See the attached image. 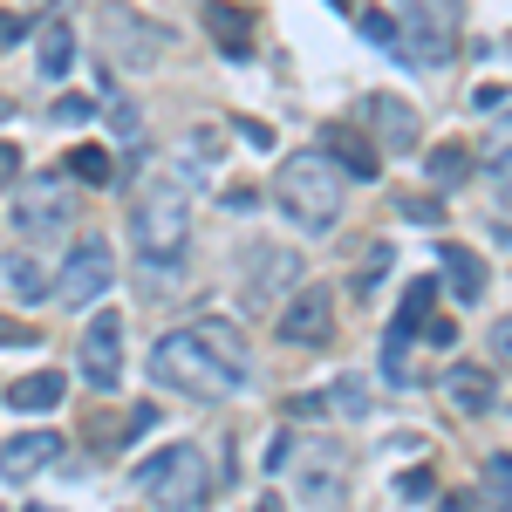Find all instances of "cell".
Returning a JSON list of instances; mask_svg holds the SVG:
<instances>
[{"instance_id": "cell-15", "label": "cell", "mask_w": 512, "mask_h": 512, "mask_svg": "<svg viewBox=\"0 0 512 512\" xmlns=\"http://www.w3.org/2000/svg\"><path fill=\"white\" fill-rule=\"evenodd\" d=\"M287 280H294V253H287V246H260V253H253V274H246V301H253V308L274 301Z\"/></svg>"}, {"instance_id": "cell-21", "label": "cell", "mask_w": 512, "mask_h": 512, "mask_svg": "<svg viewBox=\"0 0 512 512\" xmlns=\"http://www.w3.org/2000/svg\"><path fill=\"white\" fill-rule=\"evenodd\" d=\"M69 62H76V28L69 21H48L41 28V76H69Z\"/></svg>"}, {"instance_id": "cell-38", "label": "cell", "mask_w": 512, "mask_h": 512, "mask_svg": "<svg viewBox=\"0 0 512 512\" xmlns=\"http://www.w3.org/2000/svg\"><path fill=\"white\" fill-rule=\"evenodd\" d=\"M444 512H472V506H465V499H444Z\"/></svg>"}, {"instance_id": "cell-35", "label": "cell", "mask_w": 512, "mask_h": 512, "mask_svg": "<svg viewBox=\"0 0 512 512\" xmlns=\"http://www.w3.org/2000/svg\"><path fill=\"white\" fill-rule=\"evenodd\" d=\"M403 219H424V226H431V219H437V198H403Z\"/></svg>"}, {"instance_id": "cell-13", "label": "cell", "mask_w": 512, "mask_h": 512, "mask_svg": "<svg viewBox=\"0 0 512 512\" xmlns=\"http://www.w3.org/2000/svg\"><path fill=\"white\" fill-rule=\"evenodd\" d=\"M198 21H205V35L219 41L226 55H253V14H246V7H233V0H205Z\"/></svg>"}, {"instance_id": "cell-39", "label": "cell", "mask_w": 512, "mask_h": 512, "mask_svg": "<svg viewBox=\"0 0 512 512\" xmlns=\"http://www.w3.org/2000/svg\"><path fill=\"white\" fill-rule=\"evenodd\" d=\"M260 512H287V506H280V499H260Z\"/></svg>"}, {"instance_id": "cell-19", "label": "cell", "mask_w": 512, "mask_h": 512, "mask_svg": "<svg viewBox=\"0 0 512 512\" xmlns=\"http://www.w3.org/2000/svg\"><path fill=\"white\" fill-rule=\"evenodd\" d=\"M328 158L342 164V178H362V185H369V178L383 171V164H376V151H369V144H362L355 130H335V137H328Z\"/></svg>"}, {"instance_id": "cell-18", "label": "cell", "mask_w": 512, "mask_h": 512, "mask_svg": "<svg viewBox=\"0 0 512 512\" xmlns=\"http://www.w3.org/2000/svg\"><path fill=\"white\" fill-rule=\"evenodd\" d=\"M192 335H198V342H205L212 355H219L233 376H246V335H239L233 321H192Z\"/></svg>"}, {"instance_id": "cell-32", "label": "cell", "mask_w": 512, "mask_h": 512, "mask_svg": "<svg viewBox=\"0 0 512 512\" xmlns=\"http://www.w3.org/2000/svg\"><path fill=\"white\" fill-rule=\"evenodd\" d=\"M21 35H28V14H7V7H0V48L21 41Z\"/></svg>"}, {"instance_id": "cell-22", "label": "cell", "mask_w": 512, "mask_h": 512, "mask_svg": "<svg viewBox=\"0 0 512 512\" xmlns=\"http://www.w3.org/2000/svg\"><path fill=\"white\" fill-rule=\"evenodd\" d=\"M485 164H492V185H499V198L512 205V117H499L492 130H485Z\"/></svg>"}, {"instance_id": "cell-2", "label": "cell", "mask_w": 512, "mask_h": 512, "mask_svg": "<svg viewBox=\"0 0 512 512\" xmlns=\"http://www.w3.org/2000/svg\"><path fill=\"white\" fill-rule=\"evenodd\" d=\"M192 239V198L178 178H144L137 185V205H130V246L151 260V267H171Z\"/></svg>"}, {"instance_id": "cell-9", "label": "cell", "mask_w": 512, "mask_h": 512, "mask_svg": "<svg viewBox=\"0 0 512 512\" xmlns=\"http://www.w3.org/2000/svg\"><path fill=\"white\" fill-rule=\"evenodd\" d=\"M431 301H437V280H410V287H403V308H396L390 335H383V369H390L396 383H410V342L424 335Z\"/></svg>"}, {"instance_id": "cell-4", "label": "cell", "mask_w": 512, "mask_h": 512, "mask_svg": "<svg viewBox=\"0 0 512 512\" xmlns=\"http://www.w3.org/2000/svg\"><path fill=\"white\" fill-rule=\"evenodd\" d=\"M458 21L465 0H396V41L410 48L417 69H444L458 55Z\"/></svg>"}, {"instance_id": "cell-41", "label": "cell", "mask_w": 512, "mask_h": 512, "mask_svg": "<svg viewBox=\"0 0 512 512\" xmlns=\"http://www.w3.org/2000/svg\"><path fill=\"white\" fill-rule=\"evenodd\" d=\"M28 512H62V506H28Z\"/></svg>"}, {"instance_id": "cell-1", "label": "cell", "mask_w": 512, "mask_h": 512, "mask_svg": "<svg viewBox=\"0 0 512 512\" xmlns=\"http://www.w3.org/2000/svg\"><path fill=\"white\" fill-rule=\"evenodd\" d=\"M342 192H349V178H342V164L328 158V151H294L274 178L280 212H287L301 233H328V226L342 219Z\"/></svg>"}, {"instance_id": "cell-20", "label": "cell", "mask_w": 512, "mask_h": 512, "mask_svg": "<svg viewBox=\"0 0 512 512\" xmlns=\"http://www.w3.org/2000/svg\"><path fill=\"white\" fill-rule=\"evenodd\" d=\"M62 390H69V383H62L55 369H35V376H21V383L7 390V403H14V410H55Z\"/></svg>"}, {"instance_id": "cell-11", "label": "cell", "mask_w": 512, "mask_h": 512, "mask_svg": "<svg viewBox=\"0 0 512 512\" xmlns=\"http://www.w3.org/2000/svg\"><path fill=\"white\" fill-rule=\"evenodd\" d=\"M280 335H287L294 349H321V342L335 335V287H301V294H287Z\"/></svg>"}, {"instance_id": "cell-23", "label": "cell", "mask_w": 512, "mask_h": 512, "mask_svg": "<svg viewBox=\"0 0 512 512\" xmlns=\"http://www.w3.org/2000/svg\"><path fill=\"white\" fill-rule=\"evenodd\" d=\"M7 287H14V301H55V294H48V274H41L28 253L7 260Z\"/></svg>"}, {"instance_id": "cell-34", "label": "cell", "mask_w": 512, "mask_h": 512, "mask_svg": "<svg viewBox=\"0 0 512 512\" xmlns=\"http://www.w3.org/2000/svg\"><path fill=\"white\" fill-rule=\"evenodd\" d=\"M239 137H246V144H253V151H267V144H274V130H267V123H253V117L239 123Z\"/></svg>"}, {"instance_id": "cell-40", "label": "cell", "mask_w": 512, "mask_h": 512, "mask_svg": "<svg viewBox=\"0 0 512 512\" xmlns=\"http://www.w3.org/2000/svg\"><path fill=\"white\" fill-rule=\"evenodd\" d=\"M7 110H14V103H7V96H0V123H7Z\"/></svg>"}, {"instance_id": "cell-14", "label": "cell", "mask_w": 512, "mask_h": 512, "mask_svg": "<svg viewBox=\"0 0 512 512\" xmlns=\"http://www.w3.org/2000/svg\"><path fill=\"white\" fill-rule=\"evenodd\" d=\"M369 117H376V137L390 144V151H417L424 144V123L410 103H396V96H369Z\"/></svg>"}, {"instance_id": "cell-25", "label": "cell", "mask_w": 512, "mask_h": 512, "mask_svg": "<svg viewBox=\"0 0 512 512\" xmlns=\"http://www.w3.org/2000/svg\"><path fill=\"white\" fill-rule=\"evenodd\" d=\"M62 178H82V185H110V151H103V144H76Z\"/></svg>"}, {"instance_id": "cell-30", "label": "cell", "mask_w": 512, "mask_h": 512, "mask_svg": "<svg viewBox=\"0 0 512 512\" xmlns=\"http://www.w3.org/2000/svg\"><path fill=\"white\" fill-rule=\"evenodd\" d=\"M55 123H89V96H55Z\"/></svg>"}, {"instance_id": "cell-31", "label": "cell", "mask_w": 512, "mask_h": 512, "mask_svg": "<svg viewBox=\"0 0 512 512\" xmlns=\"http://www.w3.org/2000/svg\"><path fill=\"white\" fill-rule=\"evenodd\" d=\"M396 492H403V499H431V492H437V478H431V472H410L403 485H396Z\"/></svg>"}, {"instance_id": "cell-16", "label": "cell", "mask_w": 512, "mask_h": 512, "mask_svg": "<svg viewBox=\"0 0 512 512\" xmlns=\"http://www.w3.org/2000/svg\"><path fill=\"white\" fill-rule=\"evenodd\" d=\"M444 396H451L465 417H485V410H492V369H478V362H451Z\"/></svg>"}, {"instance_id": "cell-37", "label": "cell", "mask_w": 512, "mask_h": 512, "mask_svg": "<svg viewBox=\"0 0 512 512\" xmlns=\"http://www.w3.org/2000/svg\"><path fill=\"white\" fill-rule=\"evenodd\" d=\"M14 178H21V151H14V144H0V185H14Z\"/></svg>"}, {"instance_id": "cell-28", "label": "cell", "mask_w": 512, "mask_h": 512, "mask_svg": "<svg viewBox=\"0 0 512 512\" xmlns=\"http://www.w3.org/2000/svg\"><path fill=\"white\" fill-rule=\"evenodd\" d=\"M7 342H14V349H35V342H41V335H35V321L0 315V349H7Z\"/></svg>"}, {"instance_id": "cell-24", "label": "cell", "mask_w": 512, "mask_h": 512, "mask_svg": "<svg viewBox=\"0 0 512 512\" xmlns=\"http://www.w3.org/2000/svg\"><path fill=\"white\" fill-rule=\"evenodd\" d=\"M485 506L512 512V451H492L485 458Z\"/></svg>"}, {"instance_id": "cell-33", "label": "cell", "mask_w": 512, "mask_h": 512, "mask_svg": "<svg viewBox=\"0 0 512 512\" xmlns=\"http://www.w3.org/2000/svg\"><path fill=\"white\" fill-rule=\"evenodd\" d=\"M492 355H499V362H506V369H512V315L499 321V328H492Z\"/></svg>"}, {"instance_id": "cell-10", "label": "cell", "mask_w": 512, "mask_h": 512, "mask_svg": "<svg viewBox=\"0 0 512 512\" xmlns=\"http://www.w3.org/2000/svg\"><path fill=\"white\" fill-rule=\"evenodd\" d=\"M82 383L89 390H117L123 383V315L117 308L89 315V328H82Z\"/></svg>"}, {"instance_id": "cell-26", "label": "cell", "mask_w": 512, "mask_h": 512, "mask_svg": "<svg viewBox=\"0 0 512 512\" xmlns=\"http://www.w3.org/2000/svg\"><path fill=\"white\" fill-rule=\"evenodd\" d=\"M424 164H431V178H437V185H465V171H472V158H465L458 144H437V151H431Z\"/></svg>"}, {"instance_id": "cell-17", "label": "cell", "mask_w": 512, "mask_h": 512, "mask_svg": "<svg viewBox=\"0 0 512 512\" xmlns=\"http://www.w3.org/2000/svg\"><path fill=\"white\" fill-rule=\"evenodd\" d=\"M437 267H444V280L458 287V301H485V267H478V253L472 246H437Z\"/></svg>"}, {"instance_id": "cell-5", "label": "cell", "mask_w": 512, "mask_h": 512, "mask_svg": "<svg viewBox=\"0 0 512 512\" xmlns=\"http://www.w3.org/2000/svg\"><path fill=\"white\" fill-rule=\"evenodd\" d=\"M137 485L158 499V512H205V492H212V472L192 444H171L158 458L137 465Z\"/></svg>"}, {"instance_id": "cell-6", "label": "cell", "mask_w": 512, "mask_h": 512, "mask_svg": "<svg viewBox=\"0 0 512 512\" xmlns=\"http://www.w3.org/2000/svg\"><path fill=\"white\" fill-rule=\"evenodd\" d=\"M287 472H294V499L308 512H335L342 492H349V465H342V451H328V444H308V451L294 444Z\"/></svg>"}, {"instance_id": "cell-7", "label": "cell", "mask_w": 512, "mask_h": 512, "mask_svg": "<svg viewBox=\"0 0 512 512\" xmlns=\"http://www.w3.org/2000/svg\"><path fill=\"white\" fill-rule=\"evenodd\" d=\"M69 219H76L69 178H28V185H14V233L48 239V233H69Z\"/></svg>"}, {"instance_id": "cell-8", "label": "cell", "mask_w": 512, "mask_h": 512, "mask_svg": "<svg viewBox=\"0 0 512 512\" xmlns=\"http://www.w3.org/2000/svg\"><path fill=\"white\" fill-rule=\"evenodd\" d=\"M110 280H117V253H110V239H76L69 246V260H62V274H55V301H96V294H110Z\"/></svg>"}, {"instance_id": "cell-27", "label": "cell", "mask_w": 512, "mask_h": 512, "mask_svg": "<svg viewBox=\"0 0 512 512\" xmlns=\"http://www.w3.org/2000/svg\"><path fill=\"white\" fill-rule=\"evenodd\" d=\"M328 410H342V417H362V410H369V390H362V376H342V383L328 390Z\"/></svg>"}, {"instance_id": "cell-3", "label": "cell", "mask_w": 512, "mask_h": 512, "mask_svg": "<svg viewBox=\"0 0 512 512\" xmlns=\"http://www.w3.org/2000/svg\"><path fill=\"white\" fill-rule=\"evenodd\" d=\"M151 376H158V390H178V396H192V403H226L246 383V376H233L219 355L198 342L192 328L185 335H164L158 349H151Z\"/></svg>"}, {"instance_id": "cell-29", "label": "cell", "mask_w": 512, "mask_h": 512, "mask_svg": "<svg viewBox=\"0 0 512 512\" xmlns=\"http://www.w3.org/2000/svg\"><path fill=\"white\" fill-rule=\"evenodd\" d=\"M362 35L390 48V41H396V14H383V7H369V14H362Z\"/></svg>"}, {"instance_id": "cell-36", "label": "cell", "mask_w": 512, "mask_h": 512, "mask_svg": "<svg viewBox=\"0 0 512 512\" xmlns=\"http://www.w3.org/2000/svg\"><path fill=\"white\" fill-rule=\"evenodd\" d=\"M424 335H431L437 349H458V328H451V321H424Z\"/></svg>"}, {"instance_id": "cell-12", "label": "cell", "mask_w": 512, "mask_h": 512, "mask_svg": "<svg viewBox=\"0 0 512 512\" xmlns=\"http://www.w3.org/2000/svg\"><path fill=\"white\" fill-rule=\"evenodd\" d=\"M55 458H62V437H55V431H28V437H7V444H0V478H14V485H21V478L48 472Z\"/></svg>"}]
</instances>
